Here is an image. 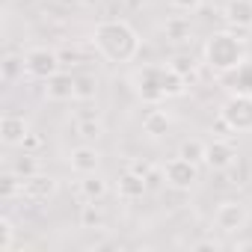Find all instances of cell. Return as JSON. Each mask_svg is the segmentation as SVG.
Masks as SVG:
<instances>
[{
    "label": "cell",
    "mask_w": 252,
    "mask_h": 252,
    "mask_svg": "<svg viewBox=\"0 0 252 252\" xmlns=\"http://www.w3.org/2000/svg\"><path fill=\"white\" fill-rule=\"evenodd\" d=\"M107 190H110V184H107V178H104L101 172H95V175H80V181H77V193H80L83 202H101V199L107 196Z\"/></svg>",
    "instance_id": "2e32d148"
},
{
    "label": "cell",
    "mask_w": 252,
    "mask_h": 252,
    "mask_svg": "<svg viewBox=\"0 0 252 252\" xmlns=\"http://www.w3.org/2000/svg\"><path fill=\"white\" fill-rule=\"evenodd\" d=\"M202 60L214 74H231L240 63H246V39L237 36V30H220L208 36L202 48Z\"/></svg>",
    "instance_id": "3957f363"
},
{
    "label": "cell",
    "mask_w": 252,
    "mask_h": 252,
    "mask_svg": "<svg viewBox=\"0 0 252 252\" xmlns=\"http://www.w3.org/2000/svg\"><path fill=\"white\" fill-rule=\"evenodd\" d=\"M0 74H3L6 83H15L18 77L27 74V65H24V54H6L3 63H0Z\"/></svg>",
    "instance_id": "d6986e66"
},
{
    "label": "cell",
    "mask_w": 252,
    "mask_h": 252,
    "mask_svg": "<svg viewBox=\"0 0 252 252\" xmlns=\"http://www.w3.org/2000/svg\"><path fill=\"white\" fill-rule=\"evenodd\" d=\"M228 77V86H231V92H240V95H252V60H246V63H240L231 74H225Z\"/></svg>",
    "instance_id": "ac0fdd59"
},
{
    "label": "cell",
    "mask_w": 252,
    "mask_h": 252,
    "mask_svg": "<svg viewBox=\"0 0 252 252\" xmlns=\"http://www.w3.org/2000/svg\"><path fill=\"white\" fill-rule=\"evenodd\" d=\"M45 98L54 101V104L74 101V98H77V74L57 71L54 77H48V80H45Z\"/></svg>",
    "instance_id": "8fae6325"
},
{
    "label": "cell",
    "mask_w": 252,
    "mask_h": 252,
    "mask_svg": "<svg viewBox=\"0 0 252 252\" xmlns=\"http://www.w3.org/2000/svg\"><path fill=\"white\" fill-rule=\"evenodd\" d=\"M166 3H169V9L178 12V15H193V12L202 9L205 0H166Z\"/></svg>",
    "instance_id": "83f0119b"
},
{
    "label": "cell",
    "mask_w": 252,
    "mask_h": 252,
    "mask_svg": "<svg viewBox=\"0 0 252 252\" xmlns=\"http://www.w3.org/2000/svg\"><path fill=\"white\" fill-rule=\"evenodd\" d=\"M80 228H107V217L101 214V208L95 205V202H86L83 208H80Z\"/></svg>",
    "instance_id": "44dd1931"
},
{
    "label": "cell",
    "mask_w": 252,
    "mask_h": 252,
    "mask_svg": "<svg viewBox=\"0 0 252 252\" xmlns=\"http://www.w3.org/2000/svg\"><path fill=\"white\" fill-rule=\"evenodd\" d=\"M116 193H119L122 202H137V199H143L149 193V178L143 172H137V169L128 166L119 175V181H116Z\"/></svg>",
    "instance_id": "7c38bea8"
},
{
    "label": "cell",
    "mask_w": 252,
    "mask_h": 252,
    "mask_svg": "<svg viewBox=\"0 0 252 252\" xmlns=\"http://www.w3.org/2000/svg\"><path fill=\"white\" fill-rule=\"evenodd\" d=\"M246 222H249V211L237 199H225L214 211V228L220 234H240L246 228Z\"/></svg>",
    "instance_id": "52a82bcc"
},
{
    "label": "cell",
    "mask_w": 252,
    "mask_h": 252,
    "mask_svg": "<svg viewBox=\"0 0 252 252\" xmlns=\"http://www.w3.org/2000/svg\"><path fill=\"white\" fill-rule=\"evenodd\" d=\"M24 65H27V77L33 80H48L54 77L57 71H63V57L54 51V48H45V45H36L24 54Z\"/></svg>",
    "instance_id": "8992f818"
},
{
    "label": "cell",
    "mask_w": 252,
    "mask_h": 252,
    "mask_svg": "<svg viewBox=\"0 0 252 252\" xmlns=\"http://www.w3.org/2000/svg\"><path fill=\"white\" fill-rule=\"evenodd\" d=\"M24 193V178L18 172H6L3 178H0V196H3L6 202L9 199H18Z\"/></svg>",
    "instance_id": "7402d4cb"
},
{
    "label": "cell",
    "mask_w": 252,
    "mask_h": 252,
    "mask_svg": "<svg viewBox=\"0 0 252 252\" xmlns=\"http://www.w3.org/2000/svg\"><path fill=\"white\" fill-rule=\"evenodd\" d=\"M237 163V146L228 140H211L205 149V166L214 172H228Z\"/></svg>",
    "instance_id": "9c48e42d"
},
{
    "label": "cell",
    "mask_w": 252,
    "mask_h": 252,
    "mask_svg": "<svg viewBox=\"0 0 252 252\" xmlns=\"http://www.w3.org/2000/svg\"><path fill=\"white\" fill-rule=\"evenodd\" d=\"M15 246V222L9 217H0V252H12Z\"/></svg>",
    "instance_id": "4316f807"
},
{
    "label": "cell",
    "mask_w": 252,
    "mask_h": 252,
    "mask_svg": "<svg viewBox=\"0 0 252 252\" xmlns=\"http://www.w3.org/2000/svg\"><path fill=\"white\" fill-rule=\"evenodd\" d=\"M74 128H77V137H83V140H89V143H95V140H101V137L107 134L101 116H95V113H89V116H77Z\"/></svg>",
    "instance_id": "e0dca14e"
},
{
    "label": "cell",
    "mask_w": 252,
    "mask_h": 252,
    "mask_svg": "<svg viewBox=\"0 0 252 252\" xmlns=\"http://www.w3.org/2000/svg\"><path fill=\"white\" fill-rule=\"evenodd\" d=\"M131 86L137 92L140 101L146 104H163L169 98H181L187 92V80L169 65H143V68H134L131 71Z\"/></svg>",
    "instance_id": "7a4b0ae2"
},
{
    "label": "cell",
    "mask_w": 252,
    "mask_h": 252,
    "mask_svg": "<svg viewBox=\"0 0 252 252\" xmlns=\"http://www.w3.org/2000/svg\"><path fill=\"white\" fill-rule=\"evenodd\" d=\"M98 98V77L95 74H77V98L74 101H95Z\"/></svg>",
    "instance_id": "cb8c5ba5"
},
{
    "label": "cell",
    "mask_w": 252,
    "mask_h": 252,
    "mask_svg": "<svg viewBox=\"0 0 252 252\" xmlns=\"http://www.w3.org/2000/svg\"><path fill=\"white\" fill-rule=\"evenodd\" d=\"M30 134H33V128H30L27 116H21V113H3V119H0V140H3V146L21 149Z\"/></svg>",
    "instance_id": "ba28073f"
},
{
    "label": "cell",
    "mask_w": 252,
    "mask_h": 252,
    "mask_svg": "<svg viewBox=\"0 0 252 252\" xmlns=\"http://www.w3.org/2000/svg\"><path fill=\"white\" fill-rule=\"evenodd\" d=\"M222 246H225V243L217 240V237H205V240H196V243H193L196 252H199V249H222Z\"/></svg>",
    "instance_id": "f1b7e54d"
},
{
    "label": "cell",
    "mask_w": 252,
    "mask_h": 252,
    "mask_svg": "<svg viewBox=\"0 0 252 252\" xmlns=\"http://www.w3.org/2000/svg\"><path fill=\"white\" fill-rule=\"evenodd\" d=\"M220 122L234 134H249L252 131V95L231 92L220 104Z\"/></svg>",
    "instance_id": "277c9868"
},
{
    "label": "cell",
    "mask_w": 252,
    "mask_h": 252,
    "mask_svg": "<svg viewBox=\"0 0 252 252\" xmlns=\"http://www.w3.org/2000/svg\"><path fill=\"white\" fill-rule=\"evenodd\" d=\"M222 18L231 30H252V0H225Z\"/></svg>",
    "instance_id": "5bb4252c"
},
{
    "label": "cell",
    "mask_w": 252,
    "mask_h": 252,
    "mask_svg": "<svg viewBox=\"0 0 252 252\" xmlns=\"http://www.w3.org/2000/svg\"><path fill=\"white\" fill-rule=\"evenodd\" d=\"M12 172H18L21 178H30V175H36V172H42V166H39V160H36V155H33V152H24V155L15 160Z\"/></svg>",
    "instance_id": "484cf974"
},
{
    "label": "cell",
    "mask_w": 252,
    "mask_h": 252,
    "mask_svg": "<svg viewBox=\"0 0 252 252\" xmlns=\"http://www.w3.org/2000/svg\"><path fill=\"white\" fill-rule=\"evenodd\" d=\"M163 36H166V39H172V42H190L193 30H190V21H187V15L169 18V21L163 24Z\"/></svg>",
    "instance_id": "ffe728a7"
},
{
    "label": "cell",
    "mask_w": 252,
    "mask_h": 252,
    "mask_svg": "<svg viewBox=\"0 0 252 252\" xmlns=\"http://www.w3.org/2000/svg\"><path fill=\"white\" fill-rule=\"evenodd\" d=\"M21 149H24V152H36V149H42V137H36V134H30V137H27V143H24Z\"/></svg>",
    "instance_id": "f546056e"
},
{
    "label": "cell",
    "mask_w": 252,
    "mask_h": 252,
    "mask_svg": "<svg viewBox=\"0 0 252 252\" xmlns=\"http://www.w3.org/2000/svg\"><path fill=\"white\" fill-rule=\"evenodd\" d=\"M92 48L98 51L101 60L107 63H134L140 57L143 39L137 33V27L125 18H104L92 27Z\"/></svg>",
    "instance_id": "6da1fadb"
},
{
    "label": "cell",
    "mask_w": 252,
    "mask_h": 252,
    "mask_svg": "<svg viewBox=\"0 0 252 252\" xmlns=\"http://www.w3.org/2000/svg\"><path fill=\"white\" fill-rule=\"evenodd\" d=\"M205 149H208L205 140H184L178 146V155L187 158V160H193V163H205Z\"/></svg>",
    "instance_id": "d4e9b609"
},
{
    "label": "cell",
    "mask_w": 252,
    "mask_h": 252,
    "mask_svg": "<svg viewBox=\"0 0 252 252\" xmlns=\"http://www.w3.org/2000/svg\"><path fill=\"white\" fill-rule=\"evenodd\" d=\"M169 65H172V68H175V71H178L187 83H190V80L196 77V71H199V63H196L190 54H175V57L169 60Z\"/></svg>",
    "instance_id": "603a6c76"
},
{
    "label": "cell",
    "mask_w": 252,
    "mask_h": 252,
    "mask_svg": "<svg viewBox=\"0 0 252 252\" xmlns=\"http://www.w3.org/2000/svg\"><path fill=\"white\" fill-rule=\"evenodd\" d=\"M57 187H60V184H57L54 175L36 172V175L24 178V193H21V199H27V202H48V199H54Z\"/></svg>",
    "instance_id": "4fadbf2b"
},
{
    "label": "cell",
    "mask_w": 252,
    "mask_h": 252,
    "mask_svg": "<svg viewBox=\"0 0 252 252\" xmlns=\"http://www.w3.org/2000/svg\"><path fill=\"white\" fill-rule=\"evenodd\" d=\"M63 3H80V0H63Z\"/></svg>",
    "instance_id": "4dcf8cb0"
},
{
    "label": "cell",
    "mask_w": 252,
    "mask_h": 252,
    "mask_svg": "<svg viewBox=\"0 0 252 252\" xmlns=\"http://www.w3.org/2000/svg\"><path fill=\"white\" fill-rule=\"evenodd\" d=\"M163 181H166L172 190L190 193V190L202 181V169H199V163H193V160L175 155V158H169V160L163 163Z\"/></svg>",
    "instance_id": "5b68a950"
},
{
    "label": "cell",
    "mask_w": 252,
    "mask_h": 252,
    "mask_svg": "<svg viewBox=\"0 0 252 252\" xmlns=\"http://www.w3.org/2000/svg\"><path fill=\"white\" fill-rule=\"evenodd\" d=\"M101 160H104L101 149H95L89 143H83V146L68 152V169L74 175H95V172H101Z\"/></svg>",
    "instance_id": "30bf717a"
},
{
    "label": "cell",
    "mask_w": 252,
    "mask_h": 252,
    "mask_svg": "<svg viewBox=\"0 0 252 252\" xmlns=\"http://www.w3.org/2000/svg\"><path fill=\"white\" fill-rule=\"evenodd\" d=\"M169 128H172V116H169L166 110H160L158 104H155V110H149V113L143 116V134H146L149 140H160V137H166Z\"/></svg>",
    "instance_id": "9a60e30c"
}]
</instances>
